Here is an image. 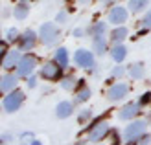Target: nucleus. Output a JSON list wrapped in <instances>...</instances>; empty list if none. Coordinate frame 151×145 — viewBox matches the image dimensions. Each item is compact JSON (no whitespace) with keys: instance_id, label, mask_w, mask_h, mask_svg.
I'll return each instance as SVG.
<instances>
[{"instance_id":"4468645a","label":"nucleus","mask_w":151,"mask_h":145,"mask_svg":"<svg viewBox=\"0 0 151 145\" xmlns=\"http://www.w3.org/2000/svg\"><path fill=\"white\" fill-rule=\"evenodd\" d=\"M72 110H74V106H72L70 101H61L55 106V114H57V118H61V119L68 118L70 114H72Z\"/></svg>"},{"instance_id":"b1692460","label":"nucleus","mask_w":151,"mask_h":145,"mask_svg":"<svg viewBox=\"0 0 151 145\" xmlns=\"http://www.w3.org/2000/svg\"><path fill=\"white\" fill-rule=\"evenodd\" d=\"M6 41L7 42H15V41H19V29L17 28H9L6 31Z\"/></svg>"},{"instance_id":"ddd939ff","label":"nucleus","mask_w":151,"mask_h":145,"mask_svg":"<svg viewBox=\"0 0 151 145\" xmlns=\"http://www.w3.org/2000/svg\"><path fill=\"white\" fill-rule=\"evenodd\" d=\"M19 75H11V74H6L2 81H0V90H2L4 94L7 92H11V90H15V86H17V83H19Z\"/></svg>"},{"instance_id":"2eb2a0df","label":"nucleus","mask_w":151,"mask_h":145,"mask_svg":"<svg viewBox=\"0 0 151 145\" xmlns=\"http://www.w3.org/2000/svg\"><path fill=\"white\" fill-rule=\"evenodd\" d=\"M92 48L98 55H103L107 51V41L103 39V35H94V41H92Z\"/></svg>"},{"instance_id":"cd10ccee","label":"nucleus","mask_w":151,"mask_h":145,"mask_svg":"<svg viewBox=\"0 0 151 145\" xmlns=\"http://www.w3.org/2000/svg\"><path fill=\"white\" fill-rule=\"evenodd\" d=\"M55 20L59 22V24H63V22L66 20V13H65V11H59V13H57V17H55Z\"/></svg>"},{"instance_id":"c85d7f7f","label":"nucleus","mask_w":151,"mask_h":145,"mask_svg":"<svg viewBox=\"0 0 151 145\" xmlns=\"http://www.w3.org/2000/svg\"><path fill=\"white\" fill-rule=\"evenodd\" d=\"M124 72H125V70H124L122 66H116L114 70H112V75H114V77H120V75H124Z\"/></svg>"},{"instance_id":"1a4fd4ad","label":"nucleus","mask_w":151,"mask_h":145,"mask_svg":"<svg viewBox=\"0 0 151 145\" xmlns=\"http://www.w3.org/2000/svg\"><path fill=\"white\" fill-rule=\"evenodd\" d=\"M125 20H127L125 7H122V6H114V7H112L111 13H109V22H112V24H116V26H122Z\"/></svg>"},{"instance_id":"a211bd4d","label":"nucleus","mask_w":151,"mask_h":145,"mask_svg":"<svg viewBox=\"0 0 151 145\" xmlns=\"http://www.w3.org/2000/svg\"><path fill=\"white\" fill-rule=\"evenodd\" d=\"M28 13H29V7L26 4H19V6H15V9H13V17L19 19V20H24L28 17Z\"/></svg>"},{"instance_id":"20e7f679","label":"nucleus","mask_w":151,"mask_h":145,"mask_svg":"<svg viewBox=\"0 0 151 145\" xmlns=\"http://www.w3.org/2000/svg\"><path fill=\"white\" fill-rule=\"evenodd\" d=\"M144 131H146V121H131L125 127L124 136L127 141H138V138L144 136Z\"/></svg>"},{"instance_id":"72a5a7b5","label":"nucleus","mask_w":151,"mask_h":145,"mask_svg":"<svg viewBox=\"0 0 151 145\" xmlns=\"http://www.w3.org/2000/svg\"><path fill=\"white\" fill-rule=\"evenodd\" d=\"M74 35H76V37H81V35H83V29H76Z\"/></svg>"},{"instance_id":"393cba45","label":"nucleus","mask_w":151,"mask_h":145,"mask_svg":"<svg viewBox=\"0 0 151 145\" xmlns=\"http://www.w3.org/2000/svg\"><path fill=\"white\" fill-rule=\"evenodd\" d=\"M61 86H63V90H74L76 79H74V77H65V79L61 81Z\"/></svg>"},{"instance_id":"aec40b11","label":"nucleus","mask_w":151,"mask_h":145,"mask_svg":"<svg viewBox=\"0 0 151 145\" xmlns=\"http://www.w3.org/2000/svg\"><path fill=\"white\" fill-rule=\"evenodd\" d=\"M129 75L133 79H142L144 77V66H142L140 63H134L129 66Z\"/></svg>"},{"instance_id":"dca6fc26","label":"nucleus","mask_w":151,"mask_h":145,"mask_svg":"<svg viewBox=\"0 0 151 145\" xmlns=\"http://www.w3.org/2000/svg\"><path fill=\"white\" fill-rule=\"evenodd\" d=\"M125 55H127L125 46H122L120 42H116V44H114V48L111 50V57H112V61H116V63H122V61L125 59Z\"/></svg>"},{"instance_id":"f257e3e1","label":"nucleus","mask_w":151,"mask_h":145,"mask_svg":"<svg viewBox=\"0 0 151 145\" xmlns=\"http://www.w3.org/2000/svg\"><path fill=\"white\" fill-rule=\"evenodd\" d=\"M22 103H24V94L20 92V90H11V92H7V96L4 97V101H2V106H4V110L6 112H17Z\"/></svg>"},{"instance_id":"c756f323","label":"nucleus","mask_w":151,"mask_h":145,"mask_svg":"<svg viewBox=\"0 0 151 145\" xmlns=\"http://www.w3.org/2000/svg\"><path fill=\"white\" fill-rule=\"evenodd\" d=\"M28 86L29 88H35L37 86V79L35 77H28Z\"/></svg>"},{"instance_id":"9d476101","label":"nucleus","mask_w":151,"mask_h":145,"mask_svg":"<svg viewBox=\"0 0 151 145\" xmlns=\"http://www.w3.org/2000/svg\"><path fill=\"white\" fill-rule=\"evenodd\" d=\"M20 59H22V57H20V51H19V50L7 51L6 55H4V59H2V68H4V70H11V68L19 66Z\"/></svg>"},{"instance_id":"a878e982","label":"nucleus","mask_w":151,"mask_h":145,"mask_svg":"<svg viewBox=\"0 0 151 145\" xmlns=\"http://www.w3.org/2000/svg\"><path fill=\"white\" fill-rule=\"evenodd\" d=\"M90 116H92V114H90V110H83L81 114H79V123H83V121H87V119H90Z\"/></svg>"},{"instance_id":"bb28decb","label":"nucleus","mask_w":151,"mask_h":145,"mask_svg":"<svg viewBox=\"0 0 151 145\" xmlns=\"http://www.w3.org/2000/svg\"><path fill=\"white\" fill-rule=\"evenodd\" d=\"M142 22H144L146 28H151V9L146 13V17H144V20H142Z\"/></svg>"},{"instance_id":"423d86ee","label":"nucleus","mask_w":151,"mask_h":145,"mask_svg":"<svg viewBox=\"0 0 151 145\" xmlns=\"http://www.w3.org/2000/svg\"><path fill=\"white\" fill-rule=\"evenodd\" d=\"M74 63L81 66V68H94V55H92V51H88V50H78L74 53Z\"/></svg>"},{"instance_id":"412c9836","label":"nucleus","mask_w":151,"mask_h":145,"mask_svg":"<svg viewBox=\"0 0 151 145\" xmlns=\"http://www.w3.org/2000/svg\"><path fill=\"white\" fill-rule=\"evenodd\" d=\"M147 4H149V0H129V9L138 13V11L144 9V7H147Z\"/></svg>"},{"instance_id":"f3484780","label":"nucleus","mask_w":151,"mask_h":145,"mask_svg":"<svg viewBox=\"0 0 151 145\" xmlns=\"http://www.w3.org/2000/svg\"><path fill=\"white\" fill-rule=\"evenodd\" d=\"M127 33H129V31H127V28H124V26H118L116 29H114V31H112V35H111V41L112 42H122L124 39H125V37H127Z\"/></svg>"},{"instance_id":"7c9ffc66","label":"nucleus","mask_w":151,"mask_h":145,"mask_svg":"<svg viewBox=\"0 0 151 145\" xmlns=\"http://www.w3.org/2000/svg\"><path fill=\"white\" fill-rule=\"evenodd\" d=\"M149 101H151V94H144V96H142V99H140V105L149 103Z\"/></svg>"},{"instance_id":"473e14b6","label":"nucleus","mask_w":151,"mask_h":145,"mask_svg":"<svg viewBox=\"0 0 151 145\" xmlns=\"http://www.w3.org/2000/svg\"><path fill=\"white\" fill-rule=\"evenodd\" d=\"M0 141H2V143H7V141H9V136H2V138H0Z\"/></svg>"},{"instance_id":"7ed1b4c3","label":"nucleus","mask_w":151,"mask_h":145,"mask_svg":"<svg viewBox=\"0 0 151 145\" xmlns=\"http://www.w3.org/2000/svg\"><path fill=\"white\" fill-rule=\"evenodd\" d=\"M63 74V66L57 63V61H50V63H44L41 66V77L46 81H57Z\"/></svg>"},{"instance_id":"9b49d317","label":"nucleus","mask_w":151,"mask_h":145,"mask_svg":"<svg viewBox=\"0 0 151 145\" xmlns=\"http://www.w3.org/2000/svg\"><path fill=\"white\" fill-rule=\"evenodd\" d=\"M35 41H37V35L35 31H32V29H28V31H24L20 37H19V42H20V50L22 51H28L32 50L35 46Z\"/></svg>"},{"instance_id":"f8f14e48","label":"nucleus","mask_w":151,"mask_h":145,"mask_svg":"<svg viewBox=\"0 0 151 145\" xmlns=\"http://www.w3.org/2000/svg\"><path fill=\"white\" fill-rule=\"evenodd\" d=\"M138 112H140V103H127L124 109L120 110L118 118H120V119H131V118L137 116Z\"/></svg>"},{"instance_id":"6ab92c4d","label":"nucleus","mask_w":151,"mask_h":145,"mask_svg":"<svg viewBox=\"0 0 151 145\" xmlns=\"http://www.w3.org/2000/svg\"><path fill=\"white\" fill-rule=\"evenodd\" d=\"M55 61L59 64H61L63 68L68 66V51H66V48H59L55 50Z\"/></svg>"},{"instance_id":"f03ea898","label":"nucleus","mask_w":151,"mask_h":145,"mask_svg":"<svg viewBox=\"0 0 151 145\" xmlns=\"http://www.w3.org/2000/svg\"><path fill=\"white\" fill-rule=\"evenodd\" d=\"M39 37H41V42L46 44V46H52V44H55L57 39H59V29L55 24H52V22H44L39 29Z\"/></svg>"},{"instance_id":"5701e85b","label":"nucleus","mask_w":151,"mask_h":145,"mask_svg":"<svg viewBox=\"0 0 151 145\" xmlns=\"http://www.w3.org/2000/svg\"><path fill=\"white\" fill-rule=\"evenodd\" d=\"M105 29H107V24H105V22H96V24L88 29V33L90 35H103Z\"/></svg>"},{"instance_id":"39448f33","label":"nucleus","mask_w":151,"mask_h":145,"mask_svg":"<svg viewBox=\"0 0 151 145\" xmlns=\"http://www.w3.org/2000/svg\"><path fill=\"white\" fill-rule=\"evenodd\" d=\"M35 66H37V57L35 55H24L17 66V75L19 77H26V75H29L35 70Z\"/></svg>"},{"instance_id":"6e6552de","label":"nucleus","mask_w":151,"mask_h":145,"mask_svg":"<svg viewBox=\"0 0 151 145\" xmlns=\"http://www.w3.org/2000/svg\"><path fill=\"white\" fill-rule=\"evenodd\" d=\"M127 85L125 83H114L109 90H107V97L109 101H120V99H124L127 96Z\"/></svg>"},{"instance_id":"4be33fe9","label":"nucleus","mask_w":151,"mask_h":145,"mask_svg":"<svg viewBox=\"0 0 151 145\" xmlns=\"http://www.w3.org/2000/svg\"><path fill=\"white\" fill-rule=\"evenodd\" d=\"M90 97V90L87 86H83L81 90H78L76 92V99H74V103H83V101H87V99Z\"/></svg>"},{"instance_id":"2f4dec72","label":"nucleus","mask_w":151,"mask_h":145,"mask_svg":"<svg viewBox=\"0 0 151 145\" xmlns=\"http://www.w3.org/2000/svg\"><path fill=\"white\" fill-rule=\"evenodd\" d=\"M149 140H151L149 136H142V138H140L138 141H140V143H149Z\"/></svg>"},{"instance_id":"f704fd0d","label":"nucleus","mask_w":151,"mask_h":145,"mask_svg":"<svg viewBox=\"0 0 151 145\" xmlns=\"http://www.w3.org/2000/svg\"><path fill=\"white\" fill-rule=\"evenodd\" d=\"M79 4H90V0H78Z\"/></svg>"},{"instance_id":"0eeeda50","label":"nucleus","mask_w":151,"mask_h":145,"mask_svg":"<svg viewBox=\"0 0 151 145\" xmlns=\"http://www.w3.org/2000/svg\"><path fill=\"white\" fill-rule=\"evenodd\" d=\"M109 123H105V121H101V123H98V125H94L92 129L88 131V134H87V140L88 141H101L105 136L109 134Z\"/></svg>"}]
</instances>
